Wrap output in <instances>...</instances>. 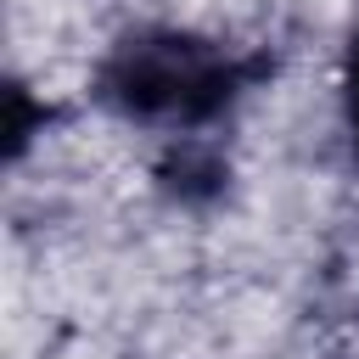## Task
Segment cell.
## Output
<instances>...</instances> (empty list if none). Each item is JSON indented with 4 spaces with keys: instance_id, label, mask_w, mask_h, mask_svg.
I'll use <instances>...</instances> for the list:
<instances>
[{
    "instance_id": "obj_1",
    "label": "cell",
    "mask_w": 359,
    "mask_h": 359,
    "mask_svg": "<svg viewBox=\"0 0 359 359\" xmlns=\"http://www.w3.org/2000/svg\"><path fill=\"white\" fill-rule=\"evenodd\" d=\"M241 90V62L191 34H140L107 67V95L146 123H202Z\"/></svg>"
}]
</instances>
